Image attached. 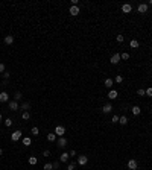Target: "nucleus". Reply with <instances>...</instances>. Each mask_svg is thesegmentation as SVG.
Here are the masks:
<instances>
[{
	"label": "nucleus",
	"mask_w": 152,
	"mask_h": 170,
	"mask_svg": "<svg viewBox=\"0 0 152 170\" xmlns=\"http://www.w3.org/2000/svg\"><path fill=\"white\" fill-rule=\"evenodd\" d=\"M20 138H23V132H21V131H14V132L11 134V140H12V141H18Z\"/></svg>",
	"instance_id": "1"
},
{
	"label": "nucleus",
	"mask_w": 152,
	"mask_h": 170,
	"mask_svg": "<svg viewBox=\"0 0 152 170\" xmlns=\"http://www.w3.org/2000/svg\"><path fill=\"white\" fill-rule=\"evenodd\" d=\"M56 144H58V147L64 149V147L67 146V138H66V137H58V140H56Z\"/></svg>",
	"instance_id": "2"
},
{
	"label": "nucleus",
	"mask_w": 152,
	"mask_h": 170,
	"mask_svg": "<svg viewBox=\"0 0 152 170\" xmlns=\"http://www.w3.org/2000/svg\"><path fill=\"white\" fill-rule=\"evenodd\" d=\"M8 106H9L11 111H17V109L20 108V105H18V102H17V100H9V102H8Z\"/></svg>",
	"instance_id": "3"
},
{
	"label": "nucleus",
	"mask_w": 152,
	"mask_h": 170,
	"mask_svg": "<svg viewBox=\"0 0 152 170\" xmlns=\"http://www.w3.org/2000/svg\"><path fill=\"white\" fill-rule=\"evenodd\" d=\"M55 134H56V137H64V134H66V128L64 126H56L55 128Z\"/></svg>",
	"instance_id": "4"
},
{
	"label": "nucleus",
	"mask_w": 152,
	"mask_h": 170,
	"mask_svg": "<svg viewBox=\"0 0 152 170\" xmlns=\"http://www.w3.org/2000/svg\"><path fill=\"white\" fill-rule=\"evenodd\" d=\"M128 167H129V170H137V167H138L137 159H129L128 161Z\"/></svg>",
	"instance_id": "5"
},
{
	"label": "nucleus",
	"mask_w": 152,
	"mask_h": 170,
	"mask_svg": "<svg viewBox=\"0 0 152 170\" xmlns=\"http://www.w3.org/2000/svg\"><path fill=\"white\" fill-rule=\"evenodd\" d=\"M110 62H111V64H119V62H120V53H114V55L111 56V59H110Z\"/></svg>",
	"instance_id": "6"
},
{
	"label": "nucleus",
	"mask_w": 152,
	"mask_h": 170,
	"mask_svg": "<svg viewBox=\"0 0 152 170\" xmlns=\"http://www.w3.org/2000/svg\"><path fill=\"white\" fill-rule=\"evenodd\" d=\"M148 3H140L138 5V8H137V11L140 12V14H145V12H148Z\"/></svg>",
	"instance_id": "7"
},
{
	"label": "nucleus",
	"mask_w": 152,
	"mask_h": 170,
	"mask_svg": "<svg viewBox=\"0 0 152 170\" xmlns=\"http://www.w3.org/2000/svg\"><path fill=\"white\" fill-rule=\"evenodd\" d=\"M0 102H2V103L9 102V94H8L6 91H2V93H0Z\"/></svg>",
	"instance_id": "8"
},
{
	"label": "nucleus",
	"mask_w": 152,
	"mask_h": 170,
	"mask_svg": "<svg viewBox=\"0 0 152 170\" xmlns=\"http://www.w3.org/2000/svg\"><path fill=\"white\" fill-rule=\"evenodd\" d=\"M87 163H88V156H85V155H81V156L78 158V164H79V166H85Z\"/></svg>",
	"instance_id": "9"
},
{
	"label": "nucleus",
	"mask_w": 152,
	"mask_h": 170,
	"mask_svg": "<svg viewBox=\"0 0 152 170\" xmlns=\"http://www.w3.org/2000/svg\"><path fill=\"white\" fill-rule=\"evenodd\" d=\"M132 11V6L129 5V3H125V5H122V12H125V14H129Z\"/></svg>",
	"instance_id": "10"
},
{
	"label": "nucleus",
	"mask_w": 152,
	"mask_h": 170,
	"mask_svg": "<svg viewBox=\"0 0 152 170\" xmlns=\"http://www.w3.org/2000/svg\"><path fill=\"white\" fill-rule=\"evenodd\" d=\"M111 111H113V105H111V103L103 105V108H102V112H103V114H110Z\"/></svg>",
	"instance_id": "11"
},
{
	"label": "nucleus",
	"mask_w": 152,
	"mask_h": 170,
	"mask_svg": "<svg viewBox=\"0 0 152 170\" xmlns=\"http://www.w3.org/2000/svg\"><path fill=\"white\" fill-rule=\"evenodd\" d=\"M68 158H70V155L67 154V152H64V154H61V155H59V163H67Z\"/></svg>",
	"instance_id": "12"
},
{
	"label": "nucleus",
	"mask_w": 152,
	"mask_h": 170,
	"mask_svg": "<svg viewBox=\"0 0 152 170\" xmlns=\"http://www.w3.org/2000/svg\"><path fill=\"white\" fill-rule=\"evenodd\" d=\"M117 96H119V93L116 91V90H110V93H108V99L114 100V99H117Z\"/></svg>",
	"instance_id": "13"
},
{
	"label": "nucleus",
	"mask_w": 152,
	"mask_h": 170,
	"mask_svg": "<svg viewBox=\"0 0 152 170\" xmlns=\"http://www.w3.org/2000/svg\"><path fill=\"white\" fill-rule=\"evenodd\" d=\"M3 41H5V44H8V46H11V44L14 43V37H12V35H6Z\"/></svg>",
	"instance_id": "14"
},
{
	"label": "nucleus",
	"mask_w": 152,
	"mask_h": 170,
	"mask_svg": "<svg viewBox=\"0 0 152 170\" xmlns=\"http://www.w3.org/2000/svg\"><path fill=\"white\" fill-rule=\"evenodd\" d=\"M68 12H70V15H73V17H75V15L79 14V8H78V6H71Z\"/></svg>",
	"instance_id": "15"
},
{
	"label": "nucleus",
	"mask_w": 152,
	"mask_h": 170,
	"mask_svg": "<svg viewBox=\"0 0 152 170\" xmlns=\"http://www.w3.org/2000/svg\"><path fill=\"white\" fill-rule=\"evenodd\" d=\"M58 138H56V134L55 132H52V134H47V141H50V143H53V141H56Z\"/></svg>",
	"instance_id": "16"
},
{
	"label": "nucleus",
	"mask_w": 152,
	"mask_h": 170,
	"mask_svg": "<svg viewBox=\"0 0 152 170\" xmlns=\"http://www.w3.org/2000/svg\"><path fill=\"white\" fill-rule=\"evenodd\" d=\"M21 143H23L24 146H31V144H32V140H31V137H23V138H21Z\"/></svg>",
	"instance_id": "17"
},
{
	"label": "nucleus",
	"mask_w": 152,
	"mask_h": 170,
	"mask_svg": "<svg viewBox=\"0 0 152 170\" xmlns=\"http://www.w3.org/2000/svg\"><path fill=\"white\" fill-rule=\"evenodd\" d=\"M131 111H132V114H134V115H138V114L141 112L140 106H137V105H135V106H132V108H131Z\"/></svg>",
	"instance_id": "18"
},
{
	"label": "nucleus",
	"mask_w": 152,
	"mask_h": 170,
	"mask_svg": "<svg viewBox=\"0 0 152 170\" xmlns=\"http://www.w3.org/2000/svg\"><path fill=\"white\" fill-rule=\"evenodd\" d=\"M20 108H21V109H24V111H29L31 103H29V102H24V103H21V105H20Z\"/></svg>",
	"instance_id": "19"
},
{
	"label": "nucleus",
	"mask_w": 152,
	"mask_h": 170,
	"mask_svg": "<svg viewBox=\"0 0 152 170\" xmlns=\"http://www.w3.org/2000/svg\"><path fill=\"white\" fill-rule=\"evenodd\" d=\"M119 123H120V124H123V126H125V124L128 123V117H126V115H122V117L119 119Z\"/></svg>",
	"instance_id": "20"
},
{
	"label": "nucleus",
	"mask_w": 152,
	"mask_h": 170,
	"mask_svg": "<svg viewBox=\"0 0 152 170\" xmlns=\"http://www.w3.org/2000/svg\"><path fill=\"white\" fill-rule=\"evenodd\" d=\"M129 46H131L132 49H137V47H138V41H137V40H131Z\"/></svg>",
	"instance_id": "21"
},
{
	"label": "nucleus",
	"mask_w": 152,
	"mask_h": 170,
	"mask_svg": "<svg viewBox=\"0 0 152 170\" xmlns=\"http://www.w3.org/2000/svg\"><path fill=\"white\" fill-rule=\"evenodd\" d=\"M21 117H23V120H29V119H31V114H29V111H23Z\"/></svg>",
	"instance_id": "22"
},
{
	"label": "nucleus",
	"mask_w": 152,
	"mask_h": 170,
	"mask_svg": "<svg viewBox=\"0 0 152 170\" xmlns=\"http://www.w3.org/2000/svg\"><path fill=\"white\" fill-rule=\"evenodd\" d=\"M120 59H123V61H126V59H129V53H126V52H123V53H120Z\"/></svg>",
	"instance_id": "23"
},
{
	"label": "nucleus",
	"mask_w": 152,
	"mask_h": 170,
	"mask_svg": "<svg viewBox=\"0 0 152 170\" xmlns=\"http://www.w3.org/2000/svg\"><path fill=\"white\" fill-rule=\"evenodd\" d=\"M31 132H32V135H40V129H38L37 126H34V128L31 129Z\"/></svg>",
	"instance_id": "24"
},
{
	"label": "nucleus",
	"mask_w": 152,
	"mask_h": 170,
	"mask_svg": "<svg viewBox=\"0 0 152 170\" xmlns=\"http://www.w3.org/2000/svg\"><path fill=\"white\" fill-rule=\"evenodd\" d=\"M105 87H108V88H111L113 87V79H105Z\"/></svg>",
	"instance_id": "25"
},
{
	"label": "nucleus",
	"mask_w": 152,
	"mask_h": 170,
	"mask_svg": "<svg viewBox=\"0 0 152 170\" xmlns=\"http://www.w3.org/2000/svg\"><path fill=\"white\" fill-rule=\"evenodd\" d=\"M37 163H38V159L35 158V156H31V158H29V164H31V166H35Z\"/></svg>",
	"instance_id": "26"
},
{
	"label": "nucleus",
	"mask_w": 152,
	"mask_h": 170,
	"mask_svg": "<svg viewBox=\"0 0 152 170\" xmlns=\"http://www.w3.org/2000/svg\"><path fill=\"white\" fill-rule=\"evenodd\" d=\"M52 169H53L52 163H46V164H44V170H52Z\"/></svg>",
	"instance_id": "27"
},
{
	"label": "nucleus",
	"mask_w": 152,
	"mask_h": 170,
	"mask_svg": "<svg viewBox=\"0 0 152 170\" xmlns=\"http://www.w3.org/2000/svg\"><path fill=\"white\" fill-rule=\"evenodd\" d=\"M137 94H138V96H146V90H143V88H138V90H137Z\"/></svg>",
	"instance_id": "28"
},
{
	"label": "nucleus",
	"mask_w": 152,
	"mask_h": 170,
	"mask_svg": "<svg viewBox=\"0 0 152 170\" xmlns=\"http://www.w3.org/2000/svg\"><path fill=\"white\" fill-rule=\"evenodd\" d=\"M75 169H76V163H70L67 166V170H75Z\"/></svg>",
	"instance_id": "29"
},
{
	"label": "nucleus",
	"mask_w": 152,
	"mask_h": 170,
	"mask_svg": "<svg viewBox=\"0 0 152 170\" xmlns=\"http://www.w3.org/2000/svg\"><path fill=\"white\" fill-rule=\"evenodd\" d=\"M116 82H117V84H122V82H123L122 75H117V76H116Z\"/></svg>",
	"instance_id": "30"
},
{
	"label": "nucleus",
	"mask_w": 152,
	"mask_h": 170,
	"mask_svg": "<svg viewBox=\"0 0 152 170\" xmlns=\"http://www.w3.org/2000/svg\"><path fill=\"white\" fill-rule=\"evenodd\" d=\"M5 71H6V67H5V64H3V62H0V73H5Z\"/></svg>",
	"instance_id": "31"
},
{
	"label": "nucleus",
	"mask_w": 152,
	"mask_h": 170,
	"mask_svg": "<svg viewBox=\"0 0 152 170\" xmlns=\"http://www.w3.org/2000/svg\"><path fill=\"white\" fill-rule=\"evenodd\" d=\"M11 124H12V119H6V120H5V126H8V128H9Z\"/></svg>",
	"instance_id": "32"
},
{
	"label": "nucleus",
	"mask_w": 152,
	"mask_h": 170,
	"mask_svg": "<svg viewBox=\"0 0 152 170\" xmlns=\"http://www.w3.org/2000/svg\"><path fill=\"white\" fill-rule=\"evenodd\" d=\"M21 97H23V96H21V93H20V91H17V93H15V100H20Z\"/></svg>",
	"instance_id": "33"
},
{
	"label": "nucleus",
	"mask_w": 152,
	"mask_h": 170,
	"mask_svg": "<svg viewBox=\"0 0 152 170\" xmlns=\"http://www.w3.org/2000/svg\"><path fill=\"white\" fill-rule=\"evenodd\" d=\"M119 119H120L119 115H113V120H111V122H113V123H119Z\"/></svg>",
	"instance_id": "34"
},
{
	"label": "nucleus",
	"mask_w": 152,
	"mask_h": 170,
	"mask_svg": "<svg viewBox=\"0 0 152 170\" xmlns=\"http://www.w3.org/2000/svg\"><path fill=\"white\" fill-rule=\"evenodd\" d=\"M146 96H149V97H152V87H149L148 90H146Z\"/></svg>",
	"instance_id": "35"
},
{
	"label": "nucleus",
	"mask_w": 152,
	"mask_h": 170,
	"mask_svg": "<svg viewBox=\"0 0 152 170\" xmlns=\"http://www.w3.org/2000/svg\"><path fill=\"white\" fill-rule=\"evenodd\" d=\"M123 40H125L123 35H117V41H119V43H123Z\"/></svg>",
	"instance_id": "36"
},
{
	"label": "nucleus",
	"mask_w": 152,
	"mask_h": 170,
	"mask_svg": "<svg viewBox=\"0 0 152 170\" xmlns=\"http://www.w3.org/2000/svg\"><path fill=\"white\" fill-rule=\"evenodd\" d=\"M53 164V169H58L59 167V161H55V163H52Z\"/></svg>",
	"instance_id": "37"
},
{
	"label": "nucleus",
	"mask_w": 152,
	"mask_h": 170,
	"mask_svg": "<svg viewBox=\"0 0 152 170\" xmlns=\"http://www.w3.org/2000/svg\"><path fill=\"white\" fill-rule=\"evenodd\" d=\"M50 155V150H44L43 152V156H49Z\"/></svg>",
	"instance_id": "38"
},
{
	"label": "nucleus",
	"mask_w": 152,
	"mask_h": 170,
	"mask_svg": "<svg viewBox=\"0 0 152 170\" xmlns=\"http://www.w3.org/2000/svg\"><path fill=\"white\" fill-rule=\"evenodd\" d=\"M68 155H70V156H75V155H76V150H70Z\"/></svg>",
	"instance_id": "39"
},
{
	"label": "nucleus",
	"mask_w": 152,
	"mask_h": 170,
	"mask_svg": "<svg viewBox=\"0 0 152 170\" xmlns=\"http://www.w3.org/2000/svg\"><path fill=\"white\" fill-rule=\"evenodd\" d=\"M3 77H5V79L9 77V71H5V73H3Z\"/></svg>",
	"instance_id": "40"
},
{
	"label": "nucleus",
	"mask_w": 152,
	"mask_h": 170,
	"mask_svg": "<svg viewBox=\"0 0 152 170\" xmlns=\"http://www.w3.org/2000/svg\"><path fill=\"white\" fill-rule=\"evenodd\" d=\"M2 120H3V117H2V114H0V123H2Z\"/></svg>",
	"instance_id": "41"
},
{
	"label": "nucleus",
	"mask_w": 152,
	"mask_h": 170,
	"mask_svg": "<svg viewBox=\"0 0 152 170\" xmlns=\"http://www.w3.org/2000/svg\"><path fill=\"white\" fill-rule=\"evenodd\" d=\"M3 154V149H0V155H2Z\"/></svg>",
	"instance_id": "42"
},
{
	"label": "nucleus",
	"mask_w": 152,
	"mask_h": 170,
	"mask_svg": "<svg viewBox=\"0 0 152 170\" xmlns=\"http://www.w3.org/2000/svg\"><path fill=\"white\" fill-rule=\"evenodd\" d=\"M149 5H152V0H149ZM149 5H148V6H149Z\"/></svg>",
	"instance_id": "43"
},
{
	"label": "nucleus",
	"mask_w": 152,
	"mask_h": 170,
	"mask_svg": "<svg viewBox=\"0 0 152 170\" xmlns=\"http://www.w3.org/2000/svg\"><path fill=\"white\" fill-rule=\"evenodd\" d=\"M151 65H152V61H151Z\"/></svg>",
	"instance_id": "44"
}]
</instances>
